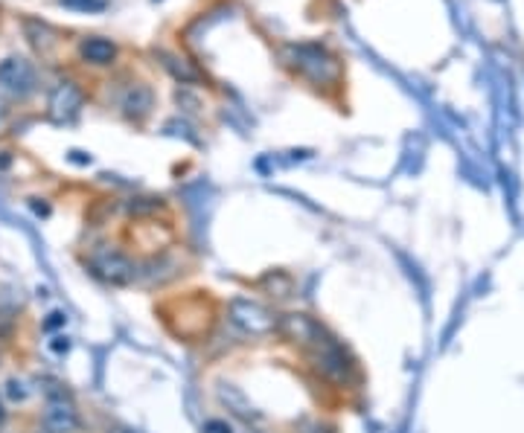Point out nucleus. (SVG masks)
<instances>
[{"label": "nucleus", "mask_w": 524, "mask_h": 433, "mask_svg": "<svg viewBox=\"0 0 524 433\" xmlns=\"http://www.w3.org/2000/svg\"><path fill=\"white\" fill-rule=\"evenodd\" d=\"M230 320L251 338H265V334L277 332V314L268 312L262 302L251 297L230 300Z\"/></svg>", "instance_id": "5"}, {"label": "nucleus", "mask_w": 524, "mask_h": 433, "mask_svg": "<svg viewBox=\"0 0 524 433\" xmlns=\"http://www.w3.org/2000/svg\"><path fill=\"white\" fill-rule=\"evenodd\" d=\"M120 108L129 120L143 122L155 111V90L149 85H143V82H132L120 96Z\"/></svg>", "instance_id": "9"}, {"label": "nucleus", "mask_w": 524, "mask_h": 433, "mask_svg": "<svg viewBox=\"0 0 524 433\" xmlns=\"http://www.w3.org/2000/svg\"><path fill=\"white\" fill-rule=\"evenodd\" d=\"M219 398H221V402H225L228 405V410H233L236 416H242V419H253V410L248 407V402H245V396L240 393V390H236L233 387V384H228V390L225 387H221L219 390Z\"/></svg>", "instance_id": "11"}, {"label": "nucleus", "mask_w": 524, "mask_h": 433, "mask_svg": "<svg viewBox=\"0 0 524 433\" xmlns=\"http://www.w3.org/2000/svg\"><path fill=\"white\" fill-rule=\"evenodd\" d=\"M88 268L93 277L108 285H132L140 277V268L129 253L117 245H97L88 253Z\"/></svg>", "instance_id": "3"}, {"label": "nucleus", "mask_w": 524, "mask_h": 433, "mask_svg": "<svg viewBox=\"0 0 524 433\" xmlns=\"http://www.w3.org/2000/svg\"><path fill=\"white\" fill-rule=\"evenodd\" d=\"M312 366L317 375H324L332 384H341V387H349V384L358 381V366L356 361L347 355V349L332 338L326 346H321L317 352H312Z\"/></svg>", "instance_id": "4"}, {"label": "nucleus", "mask_w": 524, "mask_h": 433, "mask_svg": "<svg viewBox=\"0 0 524 433\" xmlns=\"http://www.w3.org/2000/svg\"><path fill=\"white\" fill-rule=\"evenodd\" d=\"M65 6H73V9H102L105 4L102 0H61Z\"/></svg>", "instance_id": "14"}, {"label": "nucleus", "mask_w": 524, "mask_h": 433, "mask_svg": "<svg viewBox=\"0 0 524 433\" xmlns=\"http://www.w3.org/2000/svg\"><path fill=\"white\" fill-rule=\"evenodd\" d=\"M44 425L50 433H76L82 428V416L65 393H56L44 405Z\"/></svg>", "instance_id": "8"}, {"label": "nucleus", "mask_w": 524, "mask_h": 433, "mask_svg": "<svg viewBox=\"0 0 524 433\" xmlns=\"http://www.w3.org/2000/svg\"><path fill=\"white\" fill-rule=\"evenodd\" d=\"M117 44L100 36L82 38V44H79V58L85 64H93V68H111L117 61Z\"/></svg>", "instance_id": "10"}, {"label": "nucleus", "mask_w": 524, "mask_h": 433, "mask_svg": "<svg viewBox=\"0 0 524 433\" xmlns=\"http://www.w3.org/2000/svg\"><path fill=\"white\" fill-rule=\"evenodd\" d=\"M53 346V352H59V355H61V352H68V338H56V343H50Z\"/></svg>", "instance_id": "15"}, {"label": "nucleus", "mask_w": 524, "mask_h": 433, "mask_svg": "<svg viewBox=\"0 0 524 433\" xmlns=\"http://www.w3.org/2000/svg\"><path fill=\"white\" fill-rule=\"evenodd\" d=\"M36 433H50V430H36Z\"/></svg>", "instance_id": "17"}, {"label": "nucleus", "mask_w": 524, "mask_h": 433, "mask_svg": "<svg viewBox=\"0 0 524 433\" xmlns=\"http://www.w3.org/2000/svg\"><path fill=\"white\" fill-rule=\"evenodd\" d=\"M277 334L280 338L306 352V355H312V352H317L321 346H326L332 341L329 329L321 323L317 317L306 314V312H285V314H277Z\"/></svg>", "instance_id": "2"}, {"label": "nucleus", "mask_w": 524, "mask_h": 433, "mask_svg": "<svg viewBox=\"0 0 524 433\" xmlns=\"http://www.w3.org/2000/svg\"><path fill=\"white\" fill-rule=\"evenodd\" d=\"M6 422V402H4V393H0V425Z\"/></svg>", "instance_id": "16"}, {"label": "nucleus", "mask_w": 524, "mask_h": 433, "mask_svg": "<svg viewBox=\"0 0 524 433\" xmlns=\"http://www.w3.org/2000/svg\"><path fill=\"white\" fill-rule=\"evenodd\" d=\"M6 396L12 398V402H24V398H27V387H24V381H18V378H9V381H6Z\"/></svg>", "instance_id": "13"}, {"label": "nucleus", "mask_w": 524, "mask_h": 433, "mask_svg": "<svg viewBox=\"0 0 524 433\" xmlns=\"http://www.w3.org/2000/svg\"><path fill=\"white\" fill-rule=\"evenodd\" d=\"M85 105V90L79 88L73 79H61V82L50 90L47 100V114L53 122H73L79 117V111Z\"/></svg>", "instance_id": "7"}, {"label": "nucleus", "mask_w": 524, "mask_h": 433, "mask_svg": "<svg viewBox=\"0 0 524 433\" xmlns=\"http://www.w3.org/2000/svg\"><path fill=\"white\" fill-rule=\"evenodd\" d=\"M283 61L289 68L304 76L306 82L315 88H338L344 79V64L341 58L324 44L304 41V44H285L283 47Z\"/></svg>", "instance_id": "1"}, {"label": "nucleus", "mask_w": 524, "mask_h": 433, "mask_svg": "<svg viewBox=\"0 0 524 433\" xmlns=\"http://www.w3.org/2000/svg\"><path fill=\"white\" fill-rule=\"evenodd\" d=\"M38 85V73L33 68V61H27L21 56H9L0 61V90L9 93V96H29Z\"/></svg>", "instance_id": "6"}, {"label": "nucleus", "mask_w": 524, "mask_h": 433, "mask_svg": "<svg viewBox=\"0 0 524 433\" xmlns=\"http://www.w3.org/2000/svg\"><path fill=\"white\" fill-rule=\"evenodd\" d=\"M164 206V201L161 198H132V204H129V213L132 216H152V213H157Z\"/></svg>", "instance_id": "12"}]
</instances>
